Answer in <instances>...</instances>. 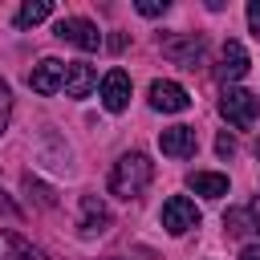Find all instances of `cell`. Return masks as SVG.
I'll return each mask as SVG.
<instances>
[{
	"label": "cell",
	"mask_w": 260,
	"mask_h": 260,
	"mask_svg": "<svg viewBox=\"0 0 260 260\" xmlns=\"http://www.w3.org/2000/svg\"><path fill=\"white\" fill-rule=\"evenodd\" d=\"M150 179H154V162H150L142 150H126V154L114 162V171H110V195H118V199H138V195L150 187Z\"/></svg>",
	"instance_id": "obj_1"
},
{
	"label": "cell",
	"mask_w": 260,
	"mask_h": 260,
	"mask_svg": "<svg viewBox=\"0 0 260 260\" xmlns=\"http://www.w3.org/2000/svg\"><path fill=\"white\" fill-rule=\"evenodd\" d=\"M158 45H162V57L175 61V65H183V69H199L207 61V41L195 37V32H171Z\"/></svg>",
	"instance_id": "obj_2"
},
{
	"label": "cell",
	"mask_w": 260,
	"mask_h": 260,
	"mask_svg": "<svg viewBox=\"0 0 260 260\" xmlns=\"http://www.w3.org/2000/svg\"><path fill=\"white\" fill-rule=\"evenodd\" d=\"M219 114L228 118V126L248 130V126L256 122V114H260V98L248 93V89H240V85H228V89L219 93Z\"/></svg>",
	"instance_id": "obj_3"
},
{
	"label": "cell",
	"mask_w": 260,
	"mask_h": 260,
	"mask_svg": "<svg viewBox=\"0 0 260 260\" xmlns=\"http://www.w3.org/2000/svg\"><path fill=\"white\" fill-rule=\"evenodd\" d=\"M53 37H61V41H69V45L85 49V53H93V49L102 45L98 24H93V20H85V16H61V20H57V28H53Z\"/></svg>",
	"instance_id": "obj_4"
},
{
	"label": "cell",
	"mask_w": 260,
	"mask_h": 260,
	"mask_svg": "<svg viewBox=\"0 0 260 260\" xmlns=\"http://www.w3.org/2000/svg\"><path fill=\"white\" fill-rule=\"evenodd\" d=\"M162 228L171 236H187L191 228H199V207L187 199V195H175L162 203Z\"/></svg>",
	"instance_id": "obj_5"
},
{
	"label": "cell",
	"mask_w": 260,
	"mask_h": 260,
	"mask_svg": "<svg viewBox=\"0 0 260 260\" xmlns=\"http://www.w3.org/2000/svg\"><path fill=\"white\" fill-rule=\"evenodd\" d=\"M150 106L158 110V114H183L187 106H191V93L179 85V81H150Z\"/></svg>",
	"instance_id": "obj_6"
},
{
	"label": "cell",
	"mask_w": 260,
	"mask_h": 260,
	"mask_svg": "<svg viewBox=\"0 0 260 260\" xmlns=\"http://www.w3.org/2000/svg\"><path fill=\"white\" fill-rule=\"evenodd\" d=\"M28 85H32V93H57V89H65V61H57V57H45V61H37L32 65V73H28Z\"/></svg>",
	"instance_id": "obj_7"
},
{
	"label": "cell",
	"mask_w": 260,
	"mask_h": 260,
	"mask_svg": "<svg viewBox=\"0 0 260 260\" xmlns=\"http://www.w3.org/2000/svg\"><path fill=\"white\" fill-rule=\"evenodd\" d=\"M102 106H106L110 114H122V110L130 106V73H126V69H110V73L102 77Z\"/></svg>",
	"instance_id": "obj_8"
},
{
	"label": "cell",
	"mask_w": 260,
	"mask_h": 260,
	"mask_svg": "<svg viewBox=\"0 0 260 260\" xmlns=\"http://www.w3.org/2000/svg\"><path fill=\"white\" fill-rule=\"evenodd\" d=\"M98 89V73L89 61H65V93L69 98H89Z\"/></svg>",
	"instance_id": "obj_9"
},
{
	"label": "cell",
	"mask_w": 260,
	"mask_h": 260,
	"mask_svg": "<svg viewBox=\"0 0 260 260\" xmlns=\"http://www.w3.org/2000/svg\"><path fill=\"white\" fill-rule=\"evenodd\" d=\"M158 146H162V154H171V158H191L195 146H199V138H195L191 126H171V130L158 134Z\"/></svg>",
	"instance_id": "obj_10"
},
{
	"label": "cell",
	"mask_w": 260,
	"mask_h": 260,
	"mask_svg": "<svg viewBox=\"0 0 260 260\" xmlns=\"http://www.w3.org/2000/svg\"><path fill=\"white\" fill-rule=\"evenodd\" d=\"M248 49L240 45V41H223V53H219V77L223 81H240L244 73H248Z\"/></svg>",
	"instance_id": "obj_11"
},
{
	"label": "cell",
	"mask_w": 260,
	"mask_h": 260,
	"mask_svg": "<svg viewBox=\"0 0 260 260\" xmlns=\"http://www.w3.org/2000/svg\"><path fill=\"white\" fill-rule=\"evenodd\" d=\"M77 228H81V236H102L110 228V211L98 195H81V223Z\"/></svg>",
	"instance_id": "obj_12"
},
{
	"label": "cell",
	"mask_w": 260,
	"mask_h": 260,
	"mask_svg": "<svg viewBox=\"0 0 260 260\" xmlns=\"http://www.w3.org/2000/svg\"><path fill=\"white\" fill-rule=\"evenodd\" d=\"M187 187H191L195 195L223 199V195H228V175H215V171H191V175H187Z\"/></svg>",
	"instance_id": "obj_13"
},
{
	"label": "cell",
	"mask_w": 260,
	"mask_h": 260,
	"mask_svg": "<svg viewBox=\"0 0 260 260\" xmlns=\"http://www.w3.org/2000/svg\"><path fill=\"white\" fill-rule=\"evenodd\" d=\"M4 244H8L12 260H49V256H45V252H41L37 244H28V240H24L20 232H8V236H4Z\"/></svg>",
	"instance_id": "obj_14"
},
{
	"label": "cell",
	"mask_w": 260,
	"mask_h": 260,
	"mask_svg": "<svg viewBox=\"0 0 260 260\" xmlns=\"http://www.w3.org/2000/svg\"><path fill=\"white\" fill-rule=\"evenodd\" d=\"M49 12H53V4H49V0H28V4H20L16 24H20V28H32V24H41Z\"/></svg>",
	"instance_id": "obj_15"
},
{
	"label": "cell",
	"mask_w": 260,
	"mask_h": 260,
	"mask_svg": "<svg viewBox=\"0 0 260 260\" xmlns=\"http://www.w3.org/2000/svg\"><path fill=\"white\" fill-rule=\"evenodd\" d=\"M248 219H252L248 211H228V215H223L228 236H248V232H252V228H248Z\"/></svg>",
	"instance_id": "obj_16"
},
{
	"label": "cell",
	"mask_w": 260,
	"mask_h": 260,
	"mask_svg": "<svg viewBox=\"0 0 260 260\" xmlns=\"http://www.w3.org/2000/svg\"><path fill=\"white\" fill-rule=\"evenodd\" d=\"M8 118H12V89H8V81L0 77V134L8 130Z\"/></svg>",
	"instance_id": "obj_17"
},
{
	"label": "cell",
	"mask_w": 260,
	"mask_h": 260,
	"mask_svg": "<svg viewBox=\"0 0 260 260\" xmlns=\"http://www.w3.org/2000/svg\"><path fill=\"white\" fill-rule=\"evenodd\" d=\"M134 8H138L142 16H162V12H167V0H138Z\"/></svg>",
	"instance_id": "obj_18"
},
{
	"label": "cell",
	"mask_w": 260,
	"mask_h": 260,
	"mask_svg": "<svg viewBox=\"0 0 260 260\" xmlns=\"http://www.w3.org/2000/svg\"><path fill=\"white\" fill-rule=\"evenodd\" d=\"M215 154H219V158H232V154H236V138H232V134H219V138H215Z\"/></svg>",
	"instance_id": "obj_19"
},
{
	"label": "cell",
	"mask_w": 260,
	"mask_h": 260,
	"mask_svg": "<svg viewBox=\"0 0 260 260\" xmlns=\"http://www.w3.org/2000/svg\"><path fill=\"white\" fill-rule=\"evenodd\" d=\"M248 28L252 37H260V0H248Z\"/></svg>",
	"instance_id": "obj_20"
},
{
	"label": "cell",
	"mask_w": 260,
	"mask_h": 260,
	"mask_svg": "<svg viewBox=\"0 0 260 260\" xmlns=\"http://www.w3.org/2000/svg\"><path fill=\"white\" fill-rule=\"evenodd\" d=\"M248 215H252V223H256V232H260V195L252 199V207H248Z\"/></svg>",
	"instance_id": "obj_21"
},
{
	"label": "cell",
	"mask_w": 260,
	"mask_h": 260,
	"mask_svg": "<svg viewBox=\"0 0 260 260\" xmlns=\"http://www.w3.org/2000/svg\"><path fill=\"white\" fill-rule=\"evenodd\" d=\"M240 260H260V244H248V248L240 252Z\"/></svg>",
	"instance_id": "obj_22"
},
{
	"label": "cell",
	"mask_w": 260,
	"mask_h": 260,
	"mask_svg": "<svg viewBox=\"0 0 260 260\" xmlns=\"http://www.w3.org/2000/svg\"><path fill=\"white\" fill-rule=\"evenodd\" d=\"M0 211H8V215H12V203L4 199V191H0Z\"/></svg>",
	"instance_id": "obj_23"
},
{
	"label": "cell",
	"mask_w": 260,
	"mask_h": 260,
	"mask_svg": "<svg viewBox=\"0 0 260 260\" xmlns=\"http://www.w3.org/2000/svg\"><path fill=\"white\" fill-rule=\"evenodd\" d=\"M0 260H4V256H0Z\"/></svg>",
	"instance_id": "obj_24"
}]
</instances>
